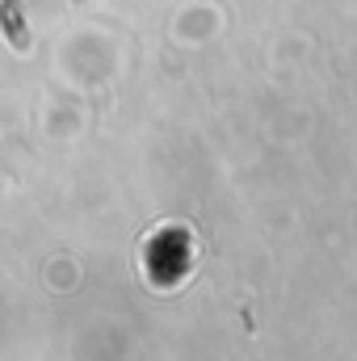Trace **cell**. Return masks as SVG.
<instances>
[{"mask_svg": "<svg viewBox=\"0 0 357 361\" xmlns=\"http://www.w3.org/2000/svg\"><path fill=\"white\" fill-rule=\"evenodd\" d=\"M0 30L8 34V42H13L17 51H25V47H30V34H25V21H21L17 0H0Z\"/></svg>", "mask_w": 357, "mask_h": 361, "instance_id": "obj_1", "label": "cell"}]
</instances>
